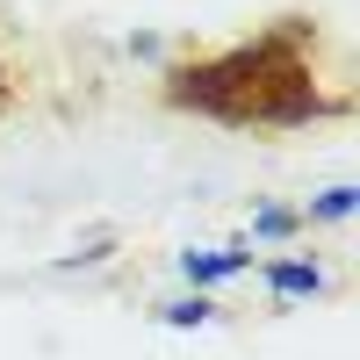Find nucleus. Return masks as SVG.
<instances>
[{
    "label": "nucleus",
    "mask_w": 360,
    "mask_h": 360,
    "mask_svg": "<svg viewBox=\"0 0 360 360\" xmlns=\"http://www.w3.org/2000/svg\"><path fill=\"white\" fill-rule=\"evenodd\" d=\"M152 94L180 123H209L238 137H281L353 115L346 79H332V37L303 8H281L224 44L166 58Z\"/></svg>",
    "instance_id": "obj_1"
},
{
    "label": "nucleus",
    "mask_w": 360,
    "mask_h": 360,
    "mask_svg": "<svg viewBox=\"0 0 360 360\" xmlns=\"http://www.w3.org/2000/svg\"><path fill=\"white\" fill-rule=\"evenodd\" d=\"M15 108H22V72L8 65V58H0V123H8Z\"/></svg>",
    "instance_id": "obj_2"
}]
</instances>
